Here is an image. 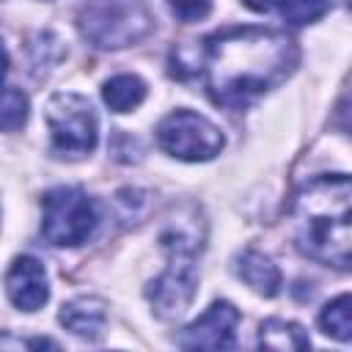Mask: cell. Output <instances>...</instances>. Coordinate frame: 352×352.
<instances>
[{"label":"cell","mask_w":352,"mask_h":352,"mask_svg":"<svg viewBox=\"0 0 352 352\" xmlns=\"http://www.w3.org/2000/svg\"><path fill=\"white\" fill-rule=\"evenodd\" d=\"M77 30L102 50L138 44L154 30V16L143 0H88L77 14Z\"/></svg>","instance_id":"cell-4"},{"label":"cell","mask_w":352,"mask_h":352,"mask_svg":"<svg viewBox=\"0 0 352 352\" xmlns=\"http://www.w3.org/2000/svg\"><path fill=\"white\" fill-rule=\"evenodd\" d=\"M319 327L336 341H352V294L330 300L319 314Z\"/></svg>","instance_id":"cell-14"},{"label":"cell","mask_w":352,"mask_h":352,"mask_svg":"<svg viewBox=\"0 0 352 352\" xmlns=\"http://www.w3.org/2000/svg\"><path fill=\"white\" fill-rule=\"evenodd\" d=\"M330 11V0H283V19L289 25H311Z\"/></svg>","instance_id":"cell-16"},{"label":"cell","mask_w":352,"mask_h":352,"mask_svg":"<svg viewBox=\"0 0 352 352\" xmlns=\"http://www.w3.org/2000/svg\"><path fill=\"white\" fill-rule=\"evenodd\" d=\"M236 275L256 292L264 297H275L280 289V270L275 267V261L258 250H245L236 258Z\"/></svg>","instance_id":"cell-11"},{"label":"cell","mask_w":352,"mask_h":352,"mask_svg":"<svg viewBox=\"0 0 352 352\" xmlns=\"http://www.w3.org/2000/svg\"><path fill=\"white\" fill-rule=\"evenodd\" d=\"M344 3H346V6H349V8H352V0H344Z\"/></svg>","instance_id":"cell-20"},{"label":"cell","mask_w":352,"mask_h":352,"mask_svg":"<svg viewBox=\"0 0 352 352\" xmlns=\"http://www.w3.org/2000/svg\"><path fill=\"white\" fill-rule=\"evenodd\" d=\"M0 118H3V132H14V129L25 126V121H28V96L19 88L6 85Z\"/></svg>","instance_id":"cell-15"},{"label":"cell","mask_w":352,"mask_h":352,"mask_svg":"<svg viewBox=\"0 0 352 352\" xmlns=\"http://www.w3.org/2000/svg\"><path fill=\"white\" fill-rule=\"evenodd\" d=\"M236 324H239V311L228 300H217L190 327H184L179 344L184 349H228L234 346Z\"/></svg>","instance_id":"cell-8"},{"label":"cell","mask_w":352,"mask_h":352,"mask_svg":"<svg viewBox=\"0 0 352 352\" xmlns=\"http://www.w3.org/2000/svg\"><path fill=\"white\" fill-rule=\"evenodd\" d=\"M292 231L302 256L352 270V176L324 173L305 182L292 201Z\"/></svg>","instance_id":"cell-2"},{"label":"cell","mask_w":352,"mask_h":352,"mask_svg":"<svg viewBox=\"0 0 352 352\" xmlns=\"http://www.w3.org/2000/svg\"><path fill=\"white\" fill-rule=\"evenodd\" d=\"M162 250L168 253V267L148 283L146 297L154 305V314L160 319H176L182 316L198 289V270L195 258L204 248L201 236L190 231L182 220L168 223V228L160 236Z\"/></svg>","instance_id":"cell-3"},{"label":"cell","mask_w":352,"mask_h":352,"mask_svg":"<svg viewBox=\"0 0 352 352\" xmlns=\"http://www.w3.org/2000/svg\"><path fill=\"white\" fill-rule=\"evenodd\" d=\"M157 143L165 154L184 162H206L226 146L223 132L192 110H173L157 124Z\"/></svg>","instance_id":"cell-7"},{"label":"cell","mask_w":352,"mask_h":352,"mask_svg":"<svg viewBox=\"0 0 352 352\" xmlns=\"http://www.w3.org/2000/svg\"><path fill=\"white\" fill-rule=\"evenodd\" d=\"M6 294L19 311H38L50 300L44 264L33 256H16L6 272Z\"/></svg>","instance_id":"cell-9"},{"label":"cell","mask_w":352,"mask_h":352,"mask_svg":"<svg viewBox=\"0 0 352 352\" xmlns=\"http://www.w3.org/2000/svg\"><path fill=\"white\" fill-rule=\"evenodd\" d=\"M107 322L104 302L99 297H74L60 308V324L80 338H99Z\"/></svg>","instance_id":"cell-10"},{"label":"cell","mask_w":352,"mask_h":352,"mask_svg":"<svg viewBox=\"0 0 352 352\" xmlns=\"http://www.w3.org/2000/svg\"><path fill=\"white\" fill-rule=\"evenodd\" d=\"M258 344L270 349H308L311 338L297 322L286 319H267L258 327Z\"/></svg>","instance_id":"cell-13"},{"label":"cell","mask_w":352,"mask_h":352,"mask_svg":"<svg viewBox=\"0 0 352 352\" xmlns=\"http://www.w3.org/2000/svg\"><path fill=\"white\" fill-rule=\"evenodd\" d=\"M338 124H341L346 132H352V99H346V102L338 104Z\"/></svg>","instance_id":"cell-18"},{"label":"cell","mask_w":352,"mask_h":352,"mask_svg":"<svg viewBox=\"0 0 352 352\" xmlns=\"http://www.w3.org/2000/svg\"><path fill=\"white\" fill-rule=\"evenodd\" d=\"M248 8H253V11H272V8H278V6H283V0H242Z\"/></svg>","instance_id":"cell-19"},{"label":"cell","mask_w":352,"mask_h":352,"mask_svg":"<svg viewBox=\"0 0 352 352\" xmlns=\"http://www.w3.org/2000/svg\"><path fill=\"white\" fill-rule=\"evenodd\" d=\"M102 99L113 113H129L146 99V82L138 74H116L102 85Z\"/></svg>","instance_id":"cell-12"},{"label":"cell","mask_w":352,"mask_h":352,"mask_svg":"<svg viewBox=\"0 0 352 352\" xmlns=\"http://www.w3.org/2000/svg\"><path fill=\"white\" fill-rule=\"evenodd\" d=\"M99 223L96 201L80 187H52L41 195V234L55 248L82 245Z\"/></svg>","instance_id":"cell-5"},{"label":"cell","mask_w":352,"mask_h":352,"mask_svg":"<svg viewBox=\"0 0 352 352\" xmlns=\"http://www.w3.org/2000/svg\"><path fill=\"white\" fill-rule=\"evenodd\" d=\"M168 6L182 22H198L212 11V0H168Z\"/></svg>","instance_id":"cell-17"},{"label":"cell","mask_w":352,"mask_h":352,"mask_svg":"<svg viewBox=\"0 0 352 352\" xmlns=\"http://www.w3.org/2000/svg\"><path fill=\"white\" fill-rule=\"evenodd\" d=\"M52 151L58 157H85L96 148L99 140V118L91 107V102L74 91H60L47 102L44 110Z\"/></svg>","instance_id":"cell-6"},{"label":"cell","mask_w":352,"mask_h":352,"mask_svg":"<svg viewBox=\"0 0 352 352\" xmlns=\"http://www.w3.org/2000/svg\"><path fill=\"white\" fill-rule=\"evenodd\" d=\"M297 66V44L272 28H223L198 47L195 72L214 104L242 110Z\"/></svg>","instance_id":"cell-1"}]
</instances>
